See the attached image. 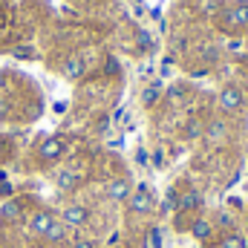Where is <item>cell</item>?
<instances>
[{
  "instance_id": "cell-1",
  "label": "cell",
  "mask_w": 248,
  "mask_h": 248,
  "mask_svg": "<svg viewBox=\"0 0 248 248\" xmlns=\"http://www.w3.org/2000/svg\"><path fill=\"white\" fill-rule=\"evenodd\" d=\"M130 211H136V214H147V211H153V193H150V187L144 185V182H139V185L133 187V193H130Z\"/></svg>"
},
{
  "instance_id": "cell-2",
  "label": "cell",
  "mask_w": 248,
  "mask_h": 248,
  "mask_svg": "<svg viewBox=\"0 0 248 248\" xmlns=\"http://www.w3.org/2000/svg\"><path fill=\"white\" fill-rule=\"evenodd\" d=\"M63 150H66V141L61 136H46L38 147V156H41V162H58L63 156Z\"/></svg>"
},
{
  "instance_id": "cell-3",
  "label": "cell",
  "mask_w": 248,
  "mask_h": 248,
  "mask_svg": "<svg viewBox=\"0 0 248 248\" xmlns=\"http://www.w3.org/2000/svg\"><path fill=\"white\" fill-rule=\"evenodd\" d=\"M243 104H246V95L237 87H225L219 93V110L222 113H237V110H243Z\"/></svg>"
},
{
  "instance_id": "cell-4",
  "label": "cell",
  "mask_w": 248,
  "mask_h": 248,
  "mask_svg": "<svg viewBox=\"0 0 248 248\" xmlns=\"http://www.w3.org/2000/svg\"><path fill=\"white\" fill-rule=\"evenodd\" d=\"M87 219H90V211L84 205H66L61 214V222L66 228H81V225H87Z\"/></svg>"
},
{
  "instance_id": "cell-5",
  "label": "cell",
  "mask_w": 248,
  "mask_h": 248,
  "mask_svg": "<svg viewBox=\"0 0 248 248\" xmlns=\"http://www.w3.org/2000/svg\"><path fill=\"white\" fill-rule=\"evenodd\" d=\"M55 222V214L52 211H46V208H41V211H35L32 217H29V231L32 234H38V237H44L46 231H49V225Z\"/></svg>"
},
{
  "instance_id": "cell-6",
  "label": "cell",
  "mask_w": 248,
  "mask_h": 248,
  "mask_svg": "<svg viewBox=\"0 0 248 248\" xmlns=\"http://www.w3.org/2000/svg\"><path fill=\"white\" fill-rule=\"evenodd\" d=\"M187 228H190V237H193L196 243H208V240L214 237V231H217V228H214V222H211V219H205V217L190 219V225H187Z\"/></svg>"
},
{
  "instance_id": "cell-7",
  "label": "cell",
  "mask_w": 248,
  "mask_h": 248,
  "mask_svg": "<svg viewBox=\"0 0 248 248\" xmlns=\"http://www.w3.org/2000/svg\"><path fill=\"white\" fill-rule=\"evenodd\" d=\"M225 23L228 26H237V29L248 26V3L246 0H240V3H234V6L225 9Z\"/></svg>"
},
{
  "instance_id": "cell-8",
  "label": "cell",
  "mask_w": 248,
  "mask_h": 248,
  "mask_svg": "<svg viewBox=\"0 0 248 248\" xmlns=\"http://www.w3.org/2000/svg\"><path fill=\"white\" fill-rule=\"evenodd\" d=\"M199 208H202V193H199L196 187H185V190L179 193L176 211H179V214H187V211H199Z\"/></svg>"
},
{
  "instance_id": "cell-9",
  "label": "cell",
  "mask_w": 248,
  "mask_h": 248,
  "mask_svg": "<svg viewBox=\"0 0 248 248\" xmlns=\"http://www.w3.org/2000/svg\"><path fill=\"white\" fill-rule=\"evenodd\" d=\"M61 72H63L66 81H78V78H84V72H87V61H84L81 55H69V58L63 61Z\"/></svg>"
},
{
  "instance_id": "cell-10",
  "label": "cell",
  "mask_w": 248,
  "mask_h": 248,
  "mask_svg": "<svg viewBox=\"0 0 248 248\" xmlns=\"http://www.w3.org/2000/svg\"><path fill=\"white\" fill-rule=\"evenodd\" d=\"M0 219H3V222H20V219H23V202L6 199V202L0 205Z\"/></svg>"
},
{
  "instance_id": "cell-11",
  "label": "cell",
  "mask_w": 248,
  "mask_h": 248,
  "mask_svg": "<svg viewBox=\"0 0 248 248\" xmlns=\"http://www.w3.org/2000/svg\"><path fill=\"white\" fill-rule=\"evenodd\" d=\"M130 193H133V185H130L127 179H113V182L107 185V199H113V202L130 199Z\"/></svg>"
},
{
  "instance_id": "cell-12",
  "label": "cell",
  "mask_w": 248,
  "mask_h": 248,
  "mask_svg": "<svg viewBox=\"0 0 248 248\" xmlns=\"http://www.w3.org/2000/svg\"><path fill=\"white\" fill-rule=\"evenodd\" d=\"M78 182H81V176H78L72 168H63V170H58V173H55V185L61 187V190H75V187H78Z\"/></svg>"
},
{
  "instance_id": "cell-13",
  "label": "cell",
  "mask_w": 248,
  "mask_h": 248,
  "mask_svg": "<svg viewBox=\"0 0 248 248\" xmlns=\"http://www.w3.org/2000/svg\"><path fill=\"white\" fill-rule=\"evenodd\" d=\"M162 93H165V84H162V81L147 84V87H144V93H141V104H144V107H153V104L162 98Z\"/></svg>"
},
{
  "instance_id": "cell-14",
  "label": "cell",
  "mask_w": 248,
  "mask_h": 248,
  "mask_svg": "<svg viewBox=\"0 0 248 248\" xmlns=\"http://www.w3.org/2000/svg\"><path fill=\"white\" fill-rule=\"evenodd\" d=\"M66 231H69V228H66L63 222H58V219H55V222L49 225V231L44 234V240H46V243H52V246H58V243H63V240H66Z\"/></svg>"
},
{
  "instance_id": "cell-15",
  "label": "cell",
  "mask_w": 248,
  "mask_h": 248,
  "mask_svg": "<svg viewBox=\"0 0 248 248\" xmlns=\"http://www.w3.org/2000/svg\"><path fill=\"white\" fill-rule=\"evenodd\" d=\"M176 205H179V190H176V187H168L165 202L159 205V211H162V214H173V211H176Z\"/></svg>"
},
{
  "instance_id": "cell-16",
  "label": "cell",
  "mask_w": 248,
  "mask_h": 248,
  "mask_svg": "<svg viewBox=\"0 0 248 248\" xmlns=\"http://www.w3.org/2000/svg\"><path fill=\"white\" fill-rule=\"evenodd\" d=\"M219 248H248V246H246V237L243 234H225L219 240Z\"/></svg>"
},
{
  "instance_id": "cell-17",
  "label": "cell",
  "mask_w": 248,
  "mask_h": 248,
  "mask_svg": "<svg viewBox=\"0 0 248 248\" xmlns=\"http://www.w3.org/2000/svg\"><path fill=\"white\" fill-rule=\"evenodd\" d=\"M211 222H214V228H222V231L234 228V217H231L228 211H219V214H217V217H214Z\"/></svg>"
},
{
  "instance_id": "cell-18",
  "label": "cell",
  "mask_w": 248,
  "mask_h": 248,
  "mask_svg": "<svg viewBox=\"0 0 248 248\" xmlns=\"http://www.w3.org/2000/svg\"><path fill=\"white\" fill-rule=\"evenodd\" d=\"M147 246H150V248H162V246H165V234H162V228H159V225H153V228L147 231Z\"/></svg>"
},
{
  "instance_id": "cell-19",
  "label": "cell",
  "mask_w": 248,
  "mask_h": 248,
  "mask_svg": "<svg viewBox=\"0 0 248 248\" xmlns=\"http://www.w3.org/2000/svg\"><path fill=\"white\" fill-rule=\"evenodd\" d=\"M136 46H139L141 52H150V49H153V38H150V32L139 29V32H136Z\"/></svg>"
},
{
  "instance_id": "cell-20",
  "label": "cell",
  "mask_w": 248,
  "mask_h": 248,
  "mask_svg": "<svg viewBox=\"0 0 248 248\" xmlns=\"http://www.w3.org/2000/svg\"><path fill=\"white\" fill-rule=\"evenodd\" d=\"M205 136H208V139H214V141H219V139L225 136V124H222V122H211V124H208V130H205Z\"/></svg>"
},
{
  "instance_id": "cell-21",
  "label": "cell",
  "mask_w": 248,
  "mask_h": 248,
  "mask_svg": "<svg viewBox=\"0 0 248 248\" xmlns=\"http://www.w3.org/2000/svg\"><path fill=\"white\" fill-rule=\"evenodd\" d=\"M104 72H107V75H119V72H122V63H119V58L107 55V61H104Z\"/></svg>"
},
{
  "instance_id": "cell-22",
  "label": "cell",
  "mask_w": 248,
  "mask_h": 248,
  "mask_svg": "<svg viewBox=\"0 0 248 248\" xmlns=\"http://www.w3.org/2000/svg\"><path fill=\"white\" fill-rule=\"evenodd\" d=\"M12 55H15V58H20V61H29V58H35V49H32V46H17Z\"/></svg>"
},
{
  "instance_id": "cell-23",
  "label": "cell",
  "mask_w": 248,
  "mask_h": 248,
  "mask_svg": "<svg viewBox=\"0 0 248 248\" xmlns=\"http://www.w3.org/2000/svg\"><path fill=\"white\" fill-rule=\"evenodd\" d=\"M150 165H153V168H165V153H162V150H153Z\"/></svg>"
},
{
  "instance_id": "cell-24",
  "label": "cell",
  "mask_w": 248,
  "mask_h": 248,
  "mask_svg": "<svg viewBox=\"0 0 248 248\" xmlns=\"http://www.w3.org/2000/svg\"><path fill=\"white\" fill-rule=\"evenodd\" d=\"M182 95H185V90H182V87H170V90H168V98H170V101H179Z\"/></svg>"
},
{
  "instance_id": "cell-25",
  "label": "cell",
  "mask_w": 248,
  "mask_h": 248,
  "mask_svg": "<svg viewBox=\"0 0 248 248\" xmlns=\"http://www.w3.org/2000/svg\"><path fill=\"white\" fill-rule=\"evenodd\" d=\"M12 193H15V187L9 185V182H0V196L3 199H12Z\"/></svg>"
},
{
  "instance_id": "cell-26",
  "label": "cell",
  "mask_w": 248,
  "mask_h": 248,
  "mask_svg": "<svg viewBox=\"0 0 248 248\" xmlns=\"http://www.w3.org/2000/svg\"><path fill=\"white\" fill-rule=\"evenodd\" d=\"M136 159H139V165H150V156H147V150H144V147L136 153Z\"/></svg>"
},
{
  "instance_id": "cell-27",
  "label": "cell",
  "mask_w": 248,
  "mask_h": 248,
  "mask_svg": "<svg viewBox=\"0 0 248 248\" xmlns=\"http://www.w3.org/2000/svg\"><path fill=\"white\" fill-rule=\"evenodd\" d=\"M110 147H116V150H119V147H124V139H122V136H116V139H110Z\"/></svg>"
},
{
  "instance_id": "cell-28",
  "label": "cell",
  "mask_w": 248,
  "mask_h": 248,
  "mask_svg": "<svg viewBox=\"0 0 248 248\" xmlns=\"http://www.w3.org/2000/svg\"><path fill=\"white\" fill-rule=\"evenodd\" d=\"M72 248H95V246H93V243H87V240H78Z\"/></svg>"
},
{
  "instance_id": "cell-29",
  "label": "cell",
  "mask_w": 248,
  "mask_h": 248,
  "mask_svg": "<svg viewBox=\"0 0 248 248\" xmlns=\"http://www.w3.org/2000/svg\"><path fill=\"white\" fill-rule=\"evenodd\" d=\"M187 136H199V124H190L187 127Z\"/></svg>"
},
{
  "instance_id": "cell-30",
  "label": "cell",
  "mask_w": 248,
  "mask_h": 248,
  "mask_svg": "<svg viewBox=\"0 0 248 248\" xmlns=\"http://www.w3.org/2000/svg\"><path fill=\"white\" fill-rule=\"evenodd\" d=\"M55 113H66V101H58L55 104Z\"/></svg>"
},
{
  "instance_id": "cell-31",
  "label": "cell",
  "mask_w": 248,
  "mask_h": 248,
  "mask_svg": "<svg viewBox=\"0 0 248 248\" xmlns=\"http://www.w3.org/2000/svg\"><path fill=\"white\" fill-rule=\"evenodd\" d=\"M3 87H6V72L0 69V90H3Z\"/></svg>"
}]
</instances>
